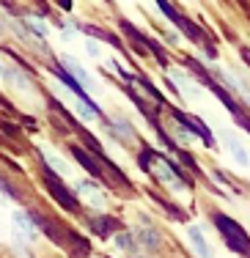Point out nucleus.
Listing matches in <instances>:
<instances>
[{
  "instance_id": "1",
  "label": "nucleus",
  "mask_w": 250,
  "mask_h": 258,
  "mask_svg": "<svg viewBox=\"0 0 250 258\" xmlns=\"http://www.w3.org/2000/svg\"><path fill=\"white\" fill-rule=\"evenodd\" d=\"M215 132H217V138H220L225 154L231 157V162H234L236 168H242V170H250V149L242 143L239 135H236L231 126H215Z\"/></svg>"
},
{
  "instance_id": "2",
  "label": "nucleus",
  "mask_w": 250,
  "mask_h": 258,
  "mask_svg": "<svg viewBox=\"0 0 250 258\" xmlns=\"http://www.w3.org/2000/svg\"><path fill=\"white\" fill-rule=\"evenodd\" d=\"M154 170H157V179L165 184V187H168L179 201H187V198H190V189H187V184L179 179V173H176V170L170 168L168 162H162V159H154Z\"/></svg>"
},
{
  "instance_id": "3",
  "label": "nucleus",
  "mask_w": 250,
  "mask_h": 258,
  "mask_svg": "<svg viewBox=\"0 0 250 258\" xmlns=\"http://www.w3.org/2000/svg\"><path fill=\"white\" fill-rule=\"evenodd\" d=\"M184 236H187L190 250H193L198 258H215V247H212L209 236L204 233V228H201V225H187Z\"/></svg>"
},
{
  "instance_id": "4",
  "label": "nucleus",
  "mask_w": 250,
  "mask_h": 258,
  "mask_svg": "<svg viewBox=\"0 0 250 258\" xmlns=\"http://www.w3.org/2000/svg\"><path fill=\"white\" fill-rule=\"evenodd\" d=\"M220 75H223L225 83H228V88L236 91V94H239L242 99L250 104V80H247L245 75H239V69H236L234 75H231V72H220Z\"/></svg>"
},
{
  "instance_id": "5",
  "label": "nucleus",
  "mask_w": 250,
  "mask_h": 258,
  "mask_svg": "<svg viewBox=\"0 0 250 258\" xmlns=\"http://www.w3.org/2000/svg\"><path fill=\"white\" fill-rule=\"evenodd\" d=\"M80 192H83V198L88 201V204H94L96 209H105L107 206V198L102 195L99 187H94V184H80Z\"/></svg>"
},
{
  "instance_id": "6",
  "label": "nucleus",
  "mask_w": 250,
  "mask_h": 258,
  "mask_svg": "<svg viewBox=\"0 0 250 258\" xmlns=\"http://www.w3.org/2000/svg\"><path fill=\"white\" fill-rule=\"evenodd\" d=\"M58 3L64 6V9H69V6H72V0H58Z\"/></svg>"
}]
</instances>
